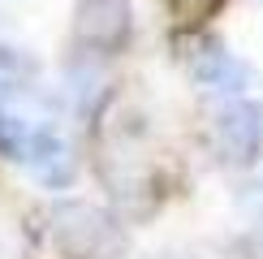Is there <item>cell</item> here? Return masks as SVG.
<instances>
[{
    "mask_svg": "<svg viewBox=\"0 0 263 259\" xmlns=\"http://www.w3.org/2000/svg\"><path fill=\"white\" fill-rule=\"evenodd\" d=\"M57 242L69 259H100L117 246L112 220L91 203H65L57 212Z\"/></svg>",
    "mask_w": 263,
    "mask_h": 259,
    "instance_id": "cell-1",
    "label": "cell"
},
{
    "mask_svg": "<svg viewBox=\"0 0 263 259\" xmlns=\"http://www.w3.org/2000/svg\"><path fill=\"white\" fill-rule=\"evenodd\" d=\"M212 138L229 164H250L263 147V113L250 100H229L212 117Z\"/></svg>",
    "mask_w": 263,
    "mask_h": 259,
    "instance_id": "cell-2",
    "label": "cell"
},
{
    "mask_svg": "<svg viewBox=\"0 0 263 259\" xmlns=\"http://www.w3.org/2000/svg\"><path fill=\"white\" fill-rule=\"evenodd\" d=\"M73 39L86 52H117L129 39V0H78Z\"/></svg>",
    "mask_w": 263,
    "mask_h": 259,
    "instance_id": "cell-3",
    "label": "cell"
},
{
    "mask_svg": "<svg viewBox=\"0 0 263 259\" xmlns=\"http://www.w3.org/2000/svg\"><path fill=\"white\" fill-rule=\"evenodd\" d=\"M181 61H185V69H190L199 82L220 86V91H233V86L242 82V73H246L242 65L212 39H181Z\"/></svg>",
    "mask_w": 263,
    "mask_h": 259,
    "instance_id": "cell-4",
    "label": "cell"
},
{
    "mask_svg": "<svg viewBox=\"0 0 263 259\" xmlns=\"http://www.w3.org/2000/svg\"><path fill=\"white\" fill-rule=\"evenodd\" d=\"M22 160L30 164V173H35L43 186H65L73 177V156L52 130H30L26 147H22Z\"/></svg>",
    "mask_w": 263,
    "mask_h": 259,
    "instance_id": "cell-5",
    "label": "cell"
},
{
    "mask_svg": "<svg viewBox=\"0 0 263 259\" xmlns=\"http://www.w3.org/2000/svg\"><path fill=\"white\" fill-rule=\"evenodd\" d=\"M181 5V13H190V17H199V13H207V9L216 5V0H177Z\"/></svg>",
    "mask_w": 263,
    "mask_h": 259,
    "instance_id": "cell-6",
    "label": "cell"
}]
</instances>
